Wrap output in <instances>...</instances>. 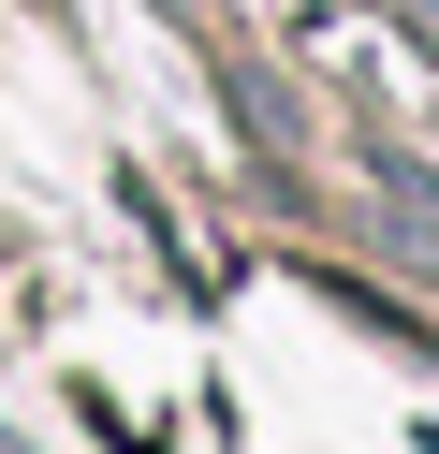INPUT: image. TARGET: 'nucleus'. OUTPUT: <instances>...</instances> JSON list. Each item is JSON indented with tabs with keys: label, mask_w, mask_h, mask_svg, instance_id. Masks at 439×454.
I'll return each instance as SVG.
<instances>
[{
	"label": "nucleus",
	"mask_w": 439,
	"mask_h": 454,
	"mask_svg": "<svg viewBox=\"0 0 439 454\" xmlns=\"http://www.w3.org/2000/svg\"><path fill=\"white\" fill-rule=\"evenodd\" d=\"M410 30H425V44H439V0H410Z\"/></svg>",
	"instance_id": "f257e3e1"
}]
</instances>
